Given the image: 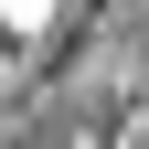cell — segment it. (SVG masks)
I'll return each instance as SVG.
<instances>
[{
	"label": "cell",
	"mask_w": 149,
	"mask_h": 149,
	"mask_svg": "<svg viewBox=\"0 0 149 149\" xmlns=\"http://www.w3.org/2000/svg\"><path fill=\"white\" fill-rule=\"evenodd\" d=\"M0 22H11V32H43V22H53V0H0Z\"/></svg>",
	"instance_id": "1"
}]
</instances>
